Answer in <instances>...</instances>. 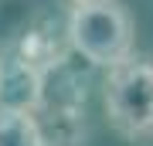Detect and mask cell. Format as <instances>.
Here are the masks:
<instances>
[{"label":"cell","instance_id":"obj_2","mask_svg":"<svg viewBox=\"0 0 153 146\" xmlns=\"http://www.w3.org/2000/svg\"><path fill=\"white\" fill-rule=\"evenodd\" d=\"M133 14L123 0H92L75 4L68 14V41L88 65L112 68L133 54Z\"/></svg>","mask_w":153,"mask_h":146},{"label":"cell","instance_id":"obj_3","mask_svg":"<svg viewBox=\"0 0 153 146\" xmlns=\"http://www.w3.org/2000/svg\"><path fill=\"white\" fill-rule=\"evenodd\" d=\"M41 71L24 58L0 61V105L4 109H38L41 105Z\"/></svg>","mask_w":153,"mask_h":146},{"label":"cell","instance_id":"obj_4","mask_svg":"<svg viewBox=\"0 0 153 146\" xmlns=\"http://www.w3.org/2000/svg\"><path fill=\"white\" fill-rule=\"evenodd\" d=\"M0 146H44V133L31 109L0 105Z\"/></svg>","mask_w":153,"mask_h":146},{"label":"cell","instance_id":"obj_1","mask_svg":"<svg viewBox=\"0 0 153 146\" xmlns=\"http://www.w3.org/2000/svg\"><path fill=\"white\" fill-rule=\"evenodd\" d=\"M105 119L123 139L150 146L153 143V61L123 58L105 75Z\"/></svg>","mask_w":153,"mask_h":146},{"label":"cell","instance_id":"obj_5","mask_svg":"<svg viewBox=\"0 0 153 146\" xmlns=\"http://www.w3.org/2000/svg\"><path fill=\"white\" fill-rule=\"evenodd\" d=\"M75 4H92V0H71V7H75Z\"/></svg>","mask_w":153,"mask_h":146}]
</instances>
